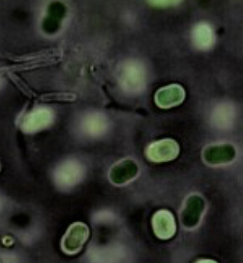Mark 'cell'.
I'll return each instance as SVG.
<instances>
[{"label":"cell","instance_id":"1","mask_svg":"<svg viewBox=\"0 0 243 263\" xmlns=\"http://www.w3.org/2000/svg\"><path fill=\"white\" fill-rule=\"evenodd\" d=\"M118 81L121 90L131 95L141 93L147 87L145 66L137 60L123 62L118 70Z\"/></svg>","mask_w":243,"mask_h":263},{"label":"cell","instance_id":"2","mask_svg":"<svg viewBox=\"0 0 243 263\" xmlns=\"http://www.w3.org/2000/svg\"><path fill=\"white\" fill-rule=\"evenodd\" d=\"M84 165L77 160H67L62 162L55 170L56 184L63 189H70L80 183L85 177Z\"/></svg>","mask_w":243,"mask_h":263},{"label":"cell","instance_id":"3","mask_svg":"<svg viewBox=\"0 0 243 263\" xmlns=\"http://www.w3.org/2000/svg\"><path fill=\"white\" fill-rule=\"evenodd\" d=\"M179 147L172 139H163L152 143L146 150V156L154 162H169L177 157Z\"/></svg>","mask_w":243,"mask_h":263},{"label":"cell","instance_id":"4","mask_svg":"<svg viewBox=\"0 0 243 263\" xmlns=\"http://www.w3.org/2000/svg\"><path fill=\"white\" fill-rule=\"evenodd\" d=\"M54 120V114L51 108L40 107L26 115L22 127L27 133H35L51 126Z\"/></svg>","mask_w":243,"mask_h":263},{"label":"cell","instance_id":"5","mask_svg":"<svg viewBox=\"0 0 243 263\" xmlns=\"http://www.w3.org/2000/svg\"><path fill=\"white\" fill-rule=\"evenodd\" d=\"M81 132L90 138H98L104 136L109 129V121L101 112L87 114L81 120Z\"/></svg>","mask_w":243,"mask_h":263},{"label":"cell","instance_id":"6","mask_svg":"<svg viewBox=\"0 0 243 263\" xmlns=\"http://www.w3.org/2000/svg\"><path fill=\"white\" fill-rule=\"evenodd\" d=\"M89 238L88 227L85 224H73L63 239V248L67 253L74 254L82 250Z\"/></svg>","mask_w":243,"mask_h":263},{"label":"cell","instance_id":"7","mask_svg":"<svg viewBox=\"0 0 243 263\" xmlns=\"http://www.w3.org/2000/svg\"><path fill=\"white\" fill-rule=\"evenodd\" d=\"M205 210L204 199L198 195H193L186 200L182 215L183 223L188 228L198 225Z\"/></svg>","mask_w":243,"mask_h":263},{"label":"cell","instance_id":"8","mask_svg":"<svg viewBox=\"0 0 243 263\" xmlns=\"http://www.w3.org/2000/svg\"><path fill=\"white\" fill-rule=\"evenodd\" d=\"M152 227L157 237L161 239H169L176 233V220L169 211L160 210L152 217Z\"/></svg>","mask_w":243,"mask_h":263},{"label":"cell","instance_id":"9","mask_svg":"<svg viewBox=\"0 0 243 263\" xmlns=\"http://www.w3.org/2000/svg\"><path fill=\"white\" fill-rule=\"evenodd\" d=\"M184 97L183 87L173 84L160 89L155 94V100L160 108H169L181 103Z\"/></svg>","mask_w":243,"mask_h":263},{"label":"cell","instance_id":"10","mask_svg":"<svg viewBox=\"0 0 243 263\" xmlns=\"http://www.w3.org/2000/svg\"><path fill=\"white\" fill-rule=\"evenodd\" d=\"M192 39L194 47L200 51L210 50L215 42L213 29L207 23H199L194 26Z\"/></svg>","mask_w":243,"mask_h":263},{"label":"cell","instance_id":"11","mask_svg":"<svg viewBox=\"0 0 243 263\" xmlns=\"http://www.w3.org/2000/svg\"><path fill=\"white\" fill-rule=\"evenodd\" d=\"M236 117L234 107L229 103L218 105L212 114V121L220 129H227L232 126Z\"/></svg>","mask_w":243,"mask_h":263},{"label":"cell","instance_id":"12","mask_svg":"<svg viewBox=\"0 0 243 263\" xmlns=\"http://www.w3.org/2000/svg\"><path fill=\"white\" fill-rule=\"evenodd\" d=\"M137 168L133 162L123 161L113 167L111 172V180L115 183H125L132 181L137 175Z\"/></svg>","mask_w":243,"mask_h":263},{"label":"cell","instance_id":"13","mask_svg":"<svg viewBox=\"0 0 243 263\" xmlns=\"http://www.w3.org/2000/svg\"><path fill=\"white\" fill-rule=\"evenodd\" d=\"M234 156V152L230 147H215L207 150L205 158L210 163H225L231 161Z\"/></svg>","mask_w":243,"mask_h":263},{"label":"cell","instance_id":"14","mask_svg":"<svg viewBox=\"0 0 243 263\" xmlns=\"http://www.w3.org/2000/svg\"><path fill=\"white\" fill-rule=\"evenodd\" d=\"M77 99L75 93L71 92H57L53 93L45 94L40 97L42 101L50 102H74Z\"/></svg>","mask_w":243,"mask_h":263},{"label":"cell","instance_id":"15","mask_svg":"<svg viewBox=\"0 0 243 263\" xmlns=\"http://www.w3.org/2000/svg\"><path fill=\"white\" fill-rule=\"evenodd\" d=\"M95 217L97 222H101V223L105 222H105L111 221L113 218V215L111 212H101L97 213V215Z\"/></svg>","mask_w":243,"mask_h":263},{"label":"cell","instance_id":"16","mask_svg":"<svg viewBox=\"0 0 243 263\" xmlns=\"http://www.w3.org/2000/svg\"><path fill=\"white\" fill-rule=\"evenodd\" d=\"M11 79H12L13 81L17 84V85L18 86L19 88L21 89L25 93L29 94L30 93V90H29L28 87L26 86V84H24V82L21 81V79H17L16 76H13V74H11Z\"/></svg>","mask_w":243,"mask_h":263},{"label":"cell","instance_id":"17","mask_svg":"<svg viewBox=\"0 0 243 263\" xmlns=\"http://www.w3.org/2000/svg\"><path fill=\"white\" fill-rule=\"evenodd\" d=\"M152 6H155V7H166V6H172V3H176L175 1H151L150 2Z\"/></svg>","mask_w":243,"mask_h":263},{"label":"cell","instance_id":"18","mask_svg":"<svg viewBox=\"0 0 243 263\" xmlns=\"http://www.w3.org/2000/svg\"><path fill=\"white\" fill-rule=\"evenodd\" d=\"M197 263H215V262H213V261L211 260H201L199 261Z\"/></svg>","mask_w":243,"mask_h":263},{"label":"cell","instance_id":"19","mask_svg":"<svg viewBox=\"0 0 243 263\" xmlns=\"http://www.w3.org/2000/svg\"><path fill=\"white\" fill-rule=\"evenodd\" d=\"M3 79H0V87H2V84H3Z\"/></svg>","mask_w":243,"mask_h":263}]
</instances>
